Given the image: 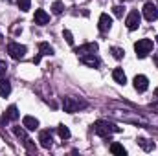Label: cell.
<instances>
[{"label":"cell","mask_w":158,"mask_h":156,"mask_svg":"<svg viewBox=\"0 0 158 156\" xmlns=\"http://www.w3.org/2000/svg\"><path fill=\"white\" fill-rule=\"evenodd\" d=\"M94 132L99 134V136H103V138H107V136H110L112 132H119V127L109 123V121H96V123H94Z\"/></svg>","instance_id":"6da1fadb"},{"label":"cell","mask_w":158,"mask_h":156,"mask_svg":"<svg viewBox=\"0 0 158 156\" xmlns=\"http://www.w3.org/2000/svg\"><path fill=\"white\" fill-rule=\"evenodd\" d=\"M151 50H153V40L151 39H140L134 44V51H136V55H138L140 59L147 57V55L151 53Z\"/></svg>","instance_id":"7a4b0ae2"},{"label":"cell","mask_w":158,"mask_h":156,"mask_svg":"<svg viewBox=\"0 0 158 156\" xmlns=\"http://www.w3.org/2000/svg\"><path fill=\"white\" fill-rule=\"evenodd\" d=\"M63 107H64L66 112H77L79 109H85V107H86V103H85V101H79L76 97H64Z\"/></svg>","instance_id":"3957f363"},{"label":"cell","mask_w":158,"mask_h":156,"mask_svg":"<svg viewBox=\"0 0 158 156\" xmlns=\"http://www.w3.org/2000/svg\"><path fill=\"white\" fill-rule=\"evenodd\" d=\"M26 46H22V44H19V42H9L7 44V53L13 57V59H22L24 55H26Z\"/></svg>","instance_id":"277c9868"},{"label":"cell","mask_w":158,"mask_h":156,"mask_svg":"<svg viewBox=\"0 0 158 156\" xmlns=\"http://www.w3.org/2000/svg\"><path fill=\"white\" fill-rule=\"evenodd\" d=\"M140 20H142V15H140L136 9H132V11L127 15V20H125V24H127V28L132 31V30H138V26H140Z\"/></svg>","instance_id":"5b68a950"},{"label":"cell","mask_w":158,"mask_h":156,"mask_svg":"<svg viewBox=\"0 0 158 156\" xmlns=\"http://www.w3.org/2000/svg\"><path fill=\"white\" fill-rule=\"evenodd\" d=\"M143 17H145V20H149V22L156 20V18H158L156 6H155V4H151V2H147V4L143 6Z\"/></svg>","instance_id":"8992f818"},{"label":"cell","mask_w":158,"mask_h":156,"mask_svg":"<svg viewBox=\"0 0 158 156\" xmlns=\"http://www.w3.org/2000/svg\"><path fill=\"white\" fill-rule=\"evenodd\" d=\"M98 28H99V31H101V33H107V31H109V30L112 28V18H110V17H109L107 13H101Z\"/></svg>","instance_id":"52a82bcc"},{"label":"cell","mask_w":158,"mask_h":156,"mask_svg":"<svg viewBox=\"0 0 158 156\" xmlns=\"http://www.w3.org/2000/svg\"><path fill=\"white\" fill-rule=\"evenodd\" d=\"M98 51V44L96 42H86V44H83V46H79L76 48V53L77 55H86V53H96Z\"/></svg>","instance_id":"ba28073f"},{"label":"cell","mask_w":158,"mask_h":156,"mask_svg":"<svg viewBox=\"0 0 158 156\" xmlns=\"http://www.w3.org/2000/svg\"><path fill=\"white\" fill-rule=\"evenodd\" d=\"M81 63L90 66V68H98L99 66V59L94 55V53H86V55H81Z\"/></svg>","instance_id":"9c48e42d"},{"label":"cell","mask_w":158,"mask_h":156,"mask_svg":"<svg viewBox=\"0 0 158 156\" xmlns=\"http://www.w3.org/2000/svg\"><path fill=\"white\" fill-rule=\"evenodd\" d=\"M33 20H35V24L44 26V24H48V22H50V15H48L44 9H37V11H35V17H33Z\"/></svg>","instance_id":"30bf717a"},{"label":"cell","mask_w":158,"mask_h":156,"mask_svg":"<svg viewBox=\"0 0 158 156\" xmlns=\"http://www.w3.org/2000/svg\"><path fill=\"white\" fill-rule=\"evenodd\" d=\"M39 142H40V145H42L44 149H50L52 143H53V140H52V132H50V130H42V132L39 134Z\"/></svg>","instance_id":"8fae6325"},{"label":"cell","mask_w":158,"mask_h":156,"mask_svg":"<svg viewBox=\"0 0 158 156\" xmlns=\"http://www.w3.org/2000/svg\"><path fill=\"white\" fill-rule=\"evenodd\" d=\"M147 86H149V81H147L145 76H136V77H134V88H136L138 92H145Z\"/></svg>","instance_id":"7c38bea8"},{"label":"cell","mask_w":158,"mask_h":156,"mask_svg":"<svg viewBox=\"0 0 158 156\" xmlns=\"http://www.w3.org/2000/svg\"><path fill=\"white\" fill-rule=\"evenodd\" d=\"M22 125H24V129H28V130H35V129L39 127V121H37L33 116H24Z\"/></svg>","instance_id":"4fadbf2b"},{"label":"cell","mask_w":158,"mask_h":156,"mask_svg":"<svg viewBox=\"0 0 158 156\" xmlns=\"http://www.w3.org/2000/svg\"><path fill=\"white\" fill-rule=\"evenodd\" d=\"M112 77H114V81H116V83H121V84H125V81H127V76H125V72H123L121 68H114Z\"/></svg>","instance_id":"5bb4252c"},{"label":"cell","mask_w":158,"mask_h":156,"mask_svg":"<svg viewBox=\"0 0 158 156\" xmlns=\"http://www.w3.org/2000/svg\"><path fill=\"white\" fill-rule=\"evenodd\" d=\"M53 53V48L48 44V42H40L39 44V55L42 57V55H52Z\"/></svg>","instance_id":"9a60e30c"},{"label":"cell","mask_w":158,"mask_h":156,"mask_svg":"<svg viewBox=\"0 0 158 156\" xmlns=\"http://www.w3.org/2000/svg\"><path fill=\"white\" fill-rule=\"evenodd\" d=\"M9 92H11V84L6 79H0V96L6 97V96H9Z\"/></svg>","instance_id":"2e32d148"},{"label":"cell","mask_w":158,"mask_h":156,"mask_svg":"<svg viewBox=\"0 0 158 156\" xmlns=\"http://www.w3.org/2000/svg\"><path fill=\"white\" fill-rule=\"evenodd\" d=\"M17 117H19V110H17V107H15V105H11V107L6 110L4 119H6V121H9V119H17Z\"/></svg>","instance_id":"e0dca14e"},{"label":"cell","mask_w":158,"mask_h":156,"mask_svg":"<svg viewBox=\"0 0 158 156\" xmlns=\"http://www.w3.org/2000/svg\"><path fill=\"white\" fill-rule=\"evenodd\" d=\"M138 145H140L143 151H153V149H155V143L149 142V140H145V138H140V140H138Z\"/></svg>","instance_id":"ac0fdd59"},{"label":"cell","mask_w":158,"mask_h":156,"mask_svg":"<svg viewBox=\"0 0 158 156\" xmlns=\"http://www.w3.org/2000/svg\"><path fill=\"white\" fill-rule=\"evenodd\" d=\"M110 153H112V154H127V151H125V147H123V145H119V143H112V145H110Z\"/></svg>","instance_id":"d6986e66"},{"label":"cell","mask_w":158,"mask_h":156,"mask_svg":"<svg viewBox=\"0 0 158 156\" xmlns=\"http://www.w3.org/2000/svg\"><path fill=\"white\" fill-rule=\"evenodd\" d=\"M57 132H59V136H61L63 140H68V138H70V130H68V127H64V125H59V127H57Z\"/></svg>","instance_id":"ffe728a7"},{"label":"cell","mask_w":158,"mask_h":156,"mask_svg":"<svg viewBox=\"0 0 158 156\" xmlns=\"http://www.w3.org/2000/svg\"><path fill=\"white\" fill-rule=\"evenodd\" d=\"M17 4L22 11H30V7H31V0H17Z\"/></svg>","instance_id":"44dd1931"},{"label":"cell","mask_w":158,"mask_h":156,"mask_svg":"<svg viewBox=\"0 0 158 156\" xmlns=\"http://www.w3.org/2000/svg\"><path fill=\"white\" fill-rule=\"evenodd\" d=\"M52 11H53L55 15H61V13H63V2H59V0H57V2H53Z\"/></svg>","instance_id":"7402d4cb"},{"label":"cell","mask_w":158,"mask_h":156,"mask_svg":"<svg viewBox=\"0 0 158 156\" xmlns=\"http://www.w3.org/2000/svg\"><path fill=\"white\" fill-rule=\"evenodd\" d=\"M112 13H114L116 17L121 18V17H123V13H125V7H123V6H114V7H112Z\"/></svg>","instance_id":"603a6c76"},{"label":"cell","mask_w":158,"mask_h":156,"mask_svg":"<svg viewBox=\"0 0 158 156\" xmlns=\"http://www.w3.org/2000/svg\"><path fill=\"white\" fill-rule=\"evenodd\" d=\"M13 132H15V134H17L19 138H22L24 142H28V136H26V132H24L22 129H19V127H15V129H13Z\"/></svg>","instance_id":"cb8c5ba5"},{"label":"cell","mask_w":158,"mask_h":156,"mask_svg":"<svg viewBox=\"0 0 158 156\" xmlns=\"http://www.w3.org/2000/svg\"><path fill=\"white\" fill-rule=\"evenodd\" d=\"M110 51H112V55H114L116 59H121V57H123V53H125V51H123L121 48H112Z\"/></svg>","instance_id":"d4e9b609"},{"label":"cell","mask_w":158,"mask_h":156,"mask_svg":"<svg viewBox=\"0 0 158 156\" xmlns=\"http://www.w3.org/2000/svg\"><path fill=\"white\" fill-rule=\"evenodd\" d=\"M63 37L66 39V42H68V44H74V37H72V33H70L68 30H64V31H63Z\"/></svg>","instance_id":"484cf974"},{"label":"cell","mask_w":158,"mask_h":156,"mask_svg":"<svg viewBox=\"0 0 158 156\" xmlns=\"http://www.w3.org/2000/svg\"><path fill=\"white\" fill-rule=\"evenodd\" d=\"M6 70H7V64H6V61H0V79L6 76Z\"/></svg>","instance_id":"4316f807"},{"label":"cell","mask_w":158,"mask_h":156,"mask_svg":"<svg viewBox=\"0 0 158 156\" xmlns=\"http://www.w3.org/2000/svg\"><path fill=\"white\" fill-rule=\"evenodd\" d=\"M155 64H156V68H158V53L155 55Z\"/></svg>","instance_id":"83f0119b"},{"label":"cell","mask_w":158,"mask_h":156,"mask_svg":"<svg viewBox=\"0 0 158 156\" xmlns=\"http://www.w3.org/2000/svg\"><path fill=\"white\" fill-rule=\"evenodd\" d=\"M155 96H158V88H156V90H155Z\"/></svg>","instance_id":"f1b7e54d"},{"label":"cell","mask_w":158,"mask_h":156,"mask_svg":"<svg viewBox=\"0 0 158 156\" xmlns=\"http://www.w3.org/2000/svg\"><path fill=\"white\" fill-rule=\"evenodd\" d=\"M0 42H2V35H0Z\"/></svg>","instance_id":"f546056e"},{"label":"cell","mask_w":158,"mask_h":156,"mask_svg":"<svg viewBox=\"0 0 158 156\" xmlns=\"http://www.w3.org/2000/svg\"><path fill=\"white\" fill-rule=\"evenodd\" d=\"M156 40H158V37H156Z\"/></svg>","instance_id":"4dcf8cb0"}]
</instances>
